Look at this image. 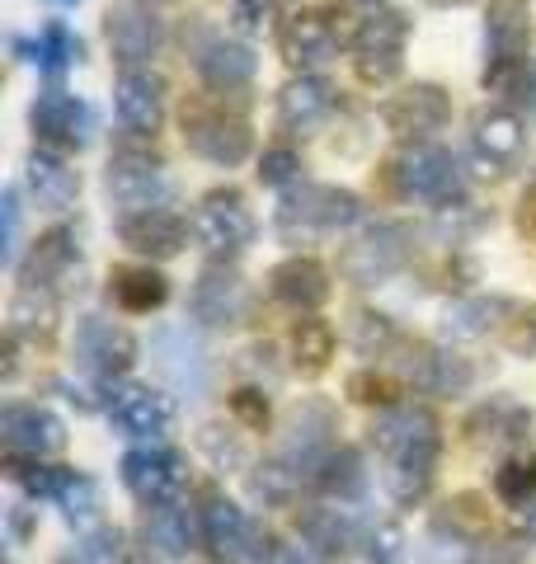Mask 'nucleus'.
I'll use <instances>...</instances> for the list:
<instances>
[{
  "label": "nucleus",
  "instance_id": "obj_1",
  "mask_svg": "<svg viewBox=\"0 0 536 564\" xmlns=\"http://www.w3.org/2000/svg\"><path fill=\"white\" fill-rule=\"evenodd\" d=\"M372 443L386 456V489L400 503H415L433 485L438 470V419L424 404H390V410L372 423Z\"/></svg>",
  "mask_w": 536,
  "mask_h": 564
},
{
  "label": "nucleus",
  "instance_id": "obj_2",
  "mask_svg": "<svg viewBox=\"0 0 536 564\" xmlns=\"http://www.w3.org/2000/svg\"><path fill=\"white\" fill-rule=\"evenodd\" d=\"M363 221V198L334 184H307L278 207V231L288 240H315V236H344Z\"/></svg>",
  "mask_w": 536,
  "mask_h": 564
},
{
  "label": "nucleus",
  "instance_id": "obj_3",
  "mask_svg": "<svg viewBox=\"0 0 536 564\" xmlns=\"http://www.w3.org/2000/svg\"><path fill=\"white\" fill-rule=\"evenodd\" d=\"M189 226H193V245H199L207 259H222V263L245 254V245L255 240V217H249V207L236 188L207 193Z\"/></svg>",
  "mask_w": 536,
  "mask_h": 564
},
{
  "label": "nucleus",
  "instance_id": "obj_4",
  "mask_svg": "<svg viewBox=\"0 0 536 564\" xmlns=\"http://www.w3.org/2000/svg\"><path fill=\"white\" fill-rule=\"evenodd\" d=\"M405 39H409V20L400 10H372V14H363V24L353 29L357 80H367V85L396 80L400 66H405Z\"/></svg>",
  "mask_w": 536,
  "mask_h": 564
},
{
  "label": "nucleus",
  "instance_id": "obj_5",
  "mask_svg": "<svg viewBox=\"0 0 536 564\" xmlns=\"http://www.w3.org/2000/svg\"><path fill=\"white\" fill-rule=\"evenodd\" d=\"M104 184H109V198L122 217L170 207V198H174V184L165 180V165H160L156 151H118L109 161Z\"/></svg>",
  "mask_w": 536,
  "mask_h": 564
},
{
  "label": "nucleus",
  "instance_id": "obj_6",
  "mask_svg": "<svg viewBox=\"0 0 536 564\" xmlns=\"http://www.w3.org/2000/svg\"><path fill=\"white\" fill-rule=\"evenodd\" d=\"M390 180H396V188L405 198H419V203H433V207L467 198V180H461L457 161L442 147H424V141H415V147L390 165Z\"/></svg>",
  "mask_w": 536,
  "mask_h": 564
},
{
  "label": "nucleus",
  "instance_id": "obj_7",
  "mask_svg": "<svg viewBox=\"0 0 536 564\" xmlns=\"http://www.w3.org/2000/svg\"><path fill=\"white\" fill-rule=\"evenodd\" d=\"M405 259H409V231L400 221H377L353 245H344L339 269H344V278L357 282V288H377V282L396 278L405 269Z\"/></svg>",
  "mask_w": 536,
  "mask_h": 564
},
{
  "label": "nucleus",
  "instance_id": "obj_8",
  "mask_svg": "<svg viewBox=\"0 0 536 564\" xmlns=\"http://www.w3.org/2000/svg\"><path fill=\"white\" fill-rule=\"evenodd\" d=\"M184 141L193 155L212 165H240L249 155V128L240 113H226L222 104H189L184 109Z\"/></svg>",
  "mask_w": 536,
  "mask_h": 564
},
{
  "label": "nucleus",
  "instance_id": "obj_9",
  "mask_svg": "<svg viewBox=\"0 0 536 564\" xmlns=\"http://www.w3.org/2000/svg\"><path fill=\"white\" fill-rule=\"evenodd\" d=\"M104 33H109L114 62L122 70H141L156 62L160 43H165V24H160V10L147 0H118V6L104 14Z\"/></svg>",
  "mask_w": 536,
  "mask_h": 564
},
{
  "label": "nucleus",
  "instance_id": "obj_10",
  "mask_svg": "<svg viewBox=\"0 0 536 564\" xmlns=\"http://www.w3.org/2000/svg\"><path fill=\"white\" fill-rule=\"evenodd\" d=\"M527 20L523 10L499 6L490 10V62H485V90L517 95L527 85Z\"/></svg>",
  "mask_w": 536,
  "mask_h": 564
},
{
  "label": "nucleus",
  "instance_id": "obj_11",
  "mask_svg": "<svg viewBox=\"0 0 536 564\" xmlns=\"http://www.w3.org/2000/svg\"><path fill=\"white\" fill-rule=\"evenodd\" d=\"M122 485H128L141 503H179V494H184L189 485V470H184V456L170 452V447H137L122 456Z\"/></svg>",
  "mask_w": 536,
  "mask_h": 564
},
{
  "label": "nucleus",
  "instance_id": "obj_12",
  "mask_svg": "<svg viewBox=\"0 0 536 564\" xmlns=\"http://www.w3.org/2000/svg\"><path fill=\"white\" fill-rule=\"evenodd\" d=\"M452 118V99H447L442 85H405L400 95H390L382 104V122L400 141H424L447 128Z\"/></svg>",
  "mask_w": 536,
  "mask_h": 564
},
{
  "label": "nucleus",
  "instance_id": "obj_13",
  "mask_svg": "<svg viewBox=\"0 0 536 564\" xmlns=\"http://www.w3.org/2000/svg\"><path fill=\"white\" fill-rule=\"evenodd\" d=\"M109 419L122 437H137V443H160L165 433H174V400L151 391V386H118L109 400Z\"/></svg>",
  "mask_w": 536,
  "mask_h": 564
},
{
  "label": "nucleus",
  "instance_id": "obj_14",
  "mask_svg": "<svg viewBox=\"0 0 536 564\" xmlns=\"http://www.w3.org/2000/svg\"><path fill=\"white\" fill-rule=\"evenodd\" d=\"M33 132H39V141L47 151H81L89 141V128H95V118H89L85 104L71 95V90H43L39 99H33Z\"/></svg>",
  "mask_w": 536,
  "mask_h": 564
},
{
  "label": "nucleus",
  "instance_id": "obj_15",
  "mask_svg": "<svg viewBox=\"0 0 536 564\" xmlns=\"http://www.w3.org/2000/svg\"><path fill=\"white\" fill-rule=\"evenodd\" d=\"M76 362L95 377H118L137 362V339L104 315H85L76 325Z\"/></svg>",
  "mask_w": 536,
  "mask_h": 564
},
{
  "label": "nucleus",
  "instance_id": "obj_16",
  "mask_svg": "<svg viewBox=\"0 0 536 564\" xmlns=\"http://www.w3.org/2000/svg\"><path fill=\"white\" fill-rule=\"evenodd\" d=\"M245 306H249V292H245L240 273H231V269H203L189 292V315H193V325H203V329L240 325Z\"/></svg>",
  "mask_w": 536,
  "mask_h": 564
},
{
  "label": "nucleus",
  "instance_id": "obj_17",
  "mask_svg": "<svg viewBox=\"0 0 536 564\" xmlns=\"http://www.w3.org/2000/svg\"><path fill=\"white\" fill-rule=\"evenodd\" d=\"M151 352H156L160 377H165L179 395H189V400H203L207 395V358H203V344L193 339L184 325L160 329Z\"/></svg>",
  "mask_w": 536,
  "mask_h": 564
},
{
  "label": "nucleus",
  "instance_id": "obj_18",
  "mask_svg": "<svg viewBox=\"0 0 536 564\" xmlns=\"http://www.w3.org/2000/svg\"><path fill=\"white\" fill-rule=\"evenodd\" d=\"M278 47H282V62L297 66L301 76H307V70L339 57V33H334L325 10H297L292 20H282Z\"/></svg>",
  "mask_w": 536,
  "mask_h": 564
},
{
  "label": "nucleus",
  "instance_id": "obj_19",
  "mask_svg": "<svg viewBox=\"0 0 536 564\" xmlns=\"http://www.w3.org/2000/svg\"><path fill=\"white\" fill-rule=\"evenodd\" d=\"M203 541L212 545V555L217 560H259L264 551V536H259V527L249 522V513L240 503H231L222 499V494H212L207 508H203Z\"/></svg>",
  "mask_w": 536,
  "mask_h": 564
},
{
  "label": "nucleus",
  "instance_id": "obj_20",
  "mask_svg": "<svg viewBox=\"0 0 536 564\" xmlns=\"http://www.w3.org/2000/svg\"><path fill=\"white\" fill-rule=\"evenodd\" d=\"M0 437H6L10 456L43 462V456L62 452L66 429H62L57 414L43 410V404H6V414H0Z\"/></svg>",
  "mask_w": 536,
  "mask_h": 564
},
{
  "label": "nucleus",
  "instance_id": "obj_21",
  "mask_svg": "<svg viewBox=\"0 0 536 564\" xmlns=\"http://www.w3.org/2000/svg\"><path fill=\"white\" fill-rule=\"evenodd\" d=\"M471 147H475L480 174H504L517 155H523L527 128H523V118L508 113V109H485V113H475Z\"/></svg>",
  "mask_w": 536,
  "mask_h": 564
},
{
  "label": "nucleus",
  "instance_id": "obj_22",
  "mask_svg": "<svg viewBox=\"0 0 536 564\" xmlns=\"http://www.w3.org/2000/svg\"><path fill=\"white\" fill-rule=\"evenodd\" d=\"M193 236V226H184V217L170 207H156V212H137V217H122L118 221V240L137 254H151V259H170L184 250V240Z\"/></svg>",
  "mask_w": 536,
  "mask_h": 564
},
{
  "label": "nucleus",
  "instance_id": "obj_23",
  "mask_svg": "<svg viewBox=\"0 0 536 564\" xmlns=\"http://www.w3.org/2000/svg\"><path fill=\"white\" fill-rule=\"evenodd\" d=\"M405 377L415 381V391H424V395H467L471 391V362L447 348H428V344L409 348Z\"/></svg>",
  "mask_w": 536,
  "mask_h": 564
},
{
  "label": "nucleus",
  "instance_id": "obj_24",
  "mask_svg": "<svg viewBox=\"0 0 536 564\" xmlns=\"http://www.w3.org/2000/svg\"><path fill=\"white\" fill-rule=\"evenodd\" d=\"M330 433H334V419H330V410L325 404H301V410L292 414V423H288V443H282V462H292L301 475H315L320 470V462L330 456Z\"/></svg>",
  "mask_w": 536,
  "mask_h": 564
},
{
  "label": "nucleus",
  "instance_id": "obj_25",
  "mask_svg": "<svg viewBox=\"0 0 536 564\" xmlns=\"http://www.w3.org/2000/svg\"><path fill=\"white\" fill-rule=\"evenodd\" d=\"M114 109L128 132H156L165 113V85L151 70H122L114 85Z\"/></svg>",
  "mask_w": 536,
  "mask_h": 564
},
{
  "label": "nucleus",
  "instance_id": "obj_26",
  "mask_svg": "<svg viewBox=\"0 0 536 564\" xmlns=\"http://www.w3.org/2000/svg\"><path fill=\"white\" fill-rule=\"evenodd\" d=\"M532 429H536V414L527 410V404H517V400L480 404V410L471 414V423H467L475 447H527Z\"/></svg>",
  "mask_w": 536,
  "mask_h": 564
},
{
  "label": "nucleus",
  "instance_id": "obj_27",
  "mask_svg": "<svg viewBox=\"0 0 536 564\" xmlns=\"http://www.w3.org/2000/svg\"><path fill=\"white\" fill-rule=\"evenodd\" d=\"M334 113V85L320 76H297L278 90V122L288 132H315Z\"/></svg>",
  "mask_w": 536,
  "mask_h": 564
},
{
  "label": "nucleus",
  "instance_id": "obj_28",
  "mask_svg": "<svg viewBox=\"0 0 536 564\" xmlns=\"http://www.w3.org/2000/svg\"><path fill=\"white\" fill-rule=\"evenodd\" d=\"M29 193L43 212H71L81 198V174L62 161V151H33L29 155Z\"/></svg>",
  "mask_w": 536,
  "mask_h": 564
},
{
  "label": "nucleus",
  "instance_id": "obj_29",
  "mask_svg": "<svg viewBox=\"0 0 536 564\" xmlns=\"http://www.w3.org/2000/svg\"><path fill=\"white\" fill-rule=\"evenodd\" d=\"M268 288H274V296H278L282 306H292V311H315V306L330 296V273H325V263L297 254V259H282L278 269L268 273Z\"/></svg>",
  "mask_w": 536,
  "mask_h": 564
},
{
  "label": "nucleus",
  "instance_id": "obj_30",
  "mask_svg": "<svg viewBox=\"0 0 536 564\" xmlns=\"http://www.w3.org/2000/svg\"><path fill=\"white\" fill-rule=\"evenodd\" d=\"M76 263H81V240H76V231L57 226V231H47L33 245V254L24 263V282L29 288H57V282L76 273Z\"/></svg>",
  "mask_w": 536,
  "mask_h": 564
},
{
  "label": "nucleus",
  "instance_id": "obj_31",
  "mask_svg": "<svg viewBox=\"0 0 536 564\" xmlns=\"http://www.w3.org/2000/svg\"><path fill=\"white\" fill-rule=\"evenodd\" d=\"M193 66H199V76L212 85V90H240V85H249V76H255V52H249L245 43H231V39H212L199 47V57H193Z\"/></svg>",
  "mask_w": 536,
  "mask_h": 564
},
{
  "label": "nucleus",
  "instance_id": "obj_32",
  "mask_svg": "<svg viewBox=\"0 0 536 564\" xmlns=\"http://www.w3.org/2000/svg\"><path fill=\"white\" fill-rule=\"evenodd\" d=\"M297 532H301V545L315 555H344L349 545H357L353 522L339 513V508H307V513L297 518Z\"/></svg>",
  "mask_w": 536,
  "mask_h": 564
},
{
  "label": "nucleus",
  "instance_id": "obj_33",
  "mask_svg": "<svg viewBox=\"0 0 536 564\" xmlns=\"http://www.w3.org/2000/svg\"><path fill=\"white\" fill-rule=\"evenodd\" d=\"M165 296H170L165 273L147 269V263H132V269H118V273H114V302H118L122 311L147 315V311H156V306H165Z\"/></svg>",
  "mask_w": 536,
  "mask_h": 564
},
{
  "label": "nucleus",
  "instance_id": "obj_34",
  "mask_svg": "<svg viewBox=\"0 0 536 564\" xmlns=\"http://www.w3.org/2000/svg\"><path fill=\"white\" fill-rule=\"evenodd\" d=\"M57 329V292L52 288H24L14 292L10 302V334H29V339H47V334Z\"/></svg>",
  "mask_w": 536,
  "mask_h": 564
},
{
  "label": "nucleus",
  "instance_id": "obj_35",
  "mask_svg": "<svg viewBox=\"0 0 536 564\" xmlns=\"http://www.w3.org/2000/svg\"><path fill=\"white\" fill-rule=\"evenodd\" d=\"M508 311L513 306L499 302V296H471V302H457L442 315V334L447 339H480V334H490L494 325H504L499 315H508Z\"/></svg>",
  "mask_w": 536,
  "mask_h": 564
},
{
  "label": "nucleus",
  "instance_id": "obj_36",
  "mask_svg": "<svg viewBox=\"0 0 536 564\" xmlns=\"http://www.w3.org/2000/svg\"><path fill=\"white\" fill-rule=\"evenodd\" d=\"M147 545L156 555H165V560H179V555H189V545H193V522L189 513L179 503H160L147 513Z\"/></svg>",
  "mask_w": 536,
  "mask_h": 564
},
{
  "label": "nucleus",
  "instance_id": "obj_37",
  "mask_svg": "<svg viewBox=\"0 0 536 564\" xmlns=\"http://www.w3.org/2000/svg\"><path fill=\"white\" fill-rule=\"evenodd\" d=\"M315 485H320V494H330V499H339V503L357 499V494H363V485H367L363 456H357L353 447L330 452L325 462H320V470H315Z\"/></svg>",
  "mask_w": 536,
  "mask_h": 564
},
{
  "label": "nucleus",
  "instance_id": "obj_38",
  "mask_svg": "<svg viewBox=\"0 0 536 564\" xmlns=\"http://www.w3.org/2000/svg\"><path fill=\"white\" fill-rule=\"evenodd\" d=\"M301 475L292 462H282V456H268V462L249 475V489H255V499L259 503H274V508H288L297 499V489H301Z\"/></svg>",
  "mask_w": 536,
  "mask_h": 564
},
{
  "label": "nucleus",
  "instance_id": "obj_39",
  "mask_svg": "<svg viewBox=\"0 0 536 564\" xmlns=\"http://www.w3.org/2000/svg\"><path fill=\"white\" fill-rule=\"evenodd\" d=\"M292 358L307 367V372H325L330 358H334V329L315 315H301L292 325Z\"/></svg>",
  "mask_w": 536,
  "mask_h": 564
},
{
  "label": "nucleus",
  "instance_id": "obj_40",
  "mask_svg": "<svg viewBox=\"0 0 536 564\" xmlns=\"http://www.w3.org/2000/svg\"><path fill=\"white\" fill-rule=\"evenodd\" d=\"M33 62H39L43 70H52V76H57V70H66L71 62H81V39H76V33H71L66 24H47L43 33H39V39H33Z\"/></svg>",
  "mask_w": 536,
  "mask_h": 564
},
{
  "label": "nucleus",
  "instance_id": "obj_41",
  "mask_svg": "<svg viewBox=\"0 0 536 564\" xmlns=\"http://www.w3.org/2000/svg\"><path fill=\"white\" fill-rule=\"evenodd\" d=\"M199 447L207 452V462L217 470H245L249 466V447L240 443V433L222 429V423H207V429L199 433Z\"/></svg>",
  "mask_w": 536,
  "mask_h": 564
},
{
  "label": "nucleus",
  "instance_id": "obj_42",
  "mask_svg": "<svg viewBox=\"0 0 536 564\" xmlns=\"http://www.w3.org/2000/svg\"><path fill=\"white\" fill-rule=\"evenodd\" d=\"M494 494L504 503H527V499H536V456H513V462H504L499 466V475H494Z\"/></svg>",
  "mask_w": 536,
  "mask_h": 564
},
{
  "label": "nucleus",
  "instance_id": "obj_43",
  "mask_svg": "<svg viewBox=\"0 0 536 564\" xmlns=\"http://www.w3.org/2000/svg\"><path fill=\"white\" fill-rule=\"evenodd\" d=\"M357 545H363V560L367 564H396L405 555V532L396 522H372L363 536H357Z\"/></svg>",
  "mask_w": 536,
  "mask_h": 564
},
{
  "label": "nucleus",
  "instance_id": "obj_44",
  "mask_svg": "<svg viewBox=\"0 0 536 564\" xmlns=\"http://www.w3.org/2000/svg\"><path fill=\"white\" fill-rule=\"evenodd\" d=\"M62 564H122V532H114V527L89 532Z\"/></svg>",
  "mask_w": 536,
  "mask_h": 564
},
{
  "label": "nucleus",
  "instance_id": "obj_45",
  "mask_svg": "<svg viewBox=\"0 0 536 564\" xmlns=\"http://www.w3.org/2000/svg\"><path fill=\"white\" fill-rule=\"evenodd\" d=\"M349 339H353L357 352H382L386 344H396V325H390L386 315H377V311H357Z\"/></svg>",
  "mask_w": 536,
  "mask_h": 564
},
{
  "label": "nucleus",
  "instance_id": "obj_46",
  "mask_svg": "<svg viewBox=\"0 0 536 564\" xmlns=\"http://www.w3.org/2000/svg\"><path fill=\"white\" fill-rule=\"evenodd\" d=\"M504 344L517 352V358H536V302L508 311V321H504Z\"/></svg>",
  "mask_w": 536,
  "mask_h": 564
},
{
  "label": "nucleus",
  "instance_id": "obj_47",
  "mask_svg": "<svg viewBox=\"0 0 536 564\" xmlns=\"http://www.w3.org/2000/svg\"><path fill=\"white\" fill-rule=\"evenodd\" d=\"M226 14L240 33H264L278 20V0H226Z\"/></svg>",
  "mask_w": 536,
  "mask_h": 564
},
{
  "label": "nucleus",
  "instance_id": "obj_48",
  "mask_svg": "<svg viewBox=\"0 0 536 564\" xmlns=\"http://www.w3.org/2000/svg\"><path fill=\"white\" fill-rule=\"evenodd\" d=\"M301 174V155L292 147H274V151H264V161H259V180L264 184H292Z\"/></svg>",
  "mask_w": 536,
  "mask_h": 564
},
{
  "label": "nucleus",
  "instance_id": "obj_49",
  "mask_svg": "<svg viewBox=\"0 0 536 564\" xmlns=\"http://www.w3.org/2000/svg\"><path fill=\"white\" fill-rule=\"evenodd\" d=\"M349 395L363 400V404H386V410H390V400H396V381L377 377V372H357V377L349 381Z\"/></svg>",
  "mask_w": 536,
  "mask_h": 564
},
{
  "label": "nucleus",
  "instance_id": "obj_50",
  "mask_svg": "<svg viewBox=\"0 0 536 564\" xmlns=\"http://www.w3.org/2000/svg\"><path fill=\"white\" fill-rule=\"evenodd\" d=\"M231 414H236L249 433H264L268 429V400H264V391H236V395H231Z\"/></svg>",
  "mask_w": 536,
  "mask_h": 564
},
{
  "label": "nucleus",
  "instance_id": "obj_51",
  "mask_svg": "<svg viewBox=\"0 0 536 564\" xmlns=\"http://www.w3.org/2000/svg\"><path fill=\"white\" fill-rule=\"evenodd\" d=\"M447 508H452V513H447L452 532H471V536H480V532L490 527V518L480 513V499H475V494H461V499H452Z\"/></svg>",
  "mask_w": 536,
  "mask_h": 564
},
{
  "label": "nucleus",
  "instance_id": "obj_52",
  "mask_svg": "<svg viewBox=\"0 0 536 564\" xmlns=\"http://www.w3.org/2000/svg\"><path fill=\"white\" fill-rule=\"evenodd\" d=\"M0 217H6V263H14V250H20V193H6L0 203Z\"/></svg>",
  "mask_w": 536,
  "mask_h": 564
},
{
  "label": "nucleus",
  "instance_id": "obj_53",
  "mask_svg": "<svg viewBox=\"0 0 536 564\" xmlns=\"http://www.w3.org/2000/svg\"><path fill=\"white\" fill-rule=\"evenodd\" d=\"M517 226H523L527 240H536V180H532L527 193H523V207H517Z\"/></svg>",
  "mask_w": 536,
  "mask_h": 564
},
{
  "label": "nucleus",
  "instance_id": "obj_54",
  "mask_svg": "<svg viewBox=\"0 0 536 564\" xmlns=\"http://www.w3.org/2000/svg\"><path fill=\"white\" fill-rule=\"evenodd\" d=\"M513 532L527 536V541H536V499H527V503L513 508Z\"/></svg>",
  "mask_w": 536,
  "mask_h": 564
},
{
  "label": "nucleus",
  "instance_id": "obj_55",
  "mask_svg": "<svg viewBox=\"0 0 536 564\" xmlns=\"http://www.w3.org/2000/svg\"><path fill=\"white\" fill-rule=\"evenodd\" d=\"M523 99H527V113H536V70H532L527 85H523Z\"/></svg>",
  "mask_w": 536,
  "mask_h": 564
},
{
  "label": "nucleus",
  "instance_id": "obj_56",
  "mask_svg": "<svg viewBox=\"0 0 536 564\" xmlns=\"http://www.w3.org/2000/svg\"><path fill=\"white\" fill-rule=\"evenodd\" d=\"M471 564H523V560H517V555H480Z\"/></svg>",
  "mask_w": 536,
  "mask_h": 564
},
{
  "label": "nucleus",
  "instance_id": "obj_57",
  "mask_svg": "<svg viewBox=\"0 0 536 564\" xmlns=\"http://www.w3.org/2000/svg\"><path fill=\"white\" fill-rule=\"evenodd\" d=\"M47 6H57V10H71V6H81V0H47Z\"/></svg>",
  "mask_w": 536,
  "mask_h": 564
},
{
  "label": "nucleus",
  "instance_id": "obj_58",
  "mask_svg": "<svg viewBox=\"0 0 536 564\" xmlns=\"http://www.w3.org/2000/svg\"><path fill=\"white\" fill-rule=\"evenodd\" d=\"M433 6H471V0H433Z\"/></svg>",
  "mask_w": 536,
  "mask_h": 564
},
{
  "label": "nucleus",
  "instance_id": "obj_59",
  "mask_svg": "<svg viewBox=\"0 0 536 564\" xmlns=\"http://www.w3.org/2000/svg\"><path fill=\"white\" fill-rule=\"evenodd\" d=\"M349 6H372V10H377V6H382V0H349Z\"/></svg>",
  "mask_w": 536,
  "mask_h": 564
}]
</instances>
